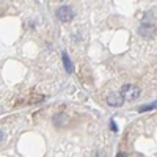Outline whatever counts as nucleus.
<instances>
[{"mask_svg":"<svg viewBox=\"0 0 157 157\" xmlns=\"http://www.w3.org/2000/svg\"><path fill=\"white\" fill-rule=\"evenodd\" d=\"M121 98L123 99H129V101H135L140 96V88L137 85H124L121 88Z\"/></svg>","mask_w":157,"mask_h":157,"instance_id":"f257e3e1","label":"nucleus"},{"mask_svg":"<svg viewBox=\"0 0 157 157\" xmlns=\"http://www.w3.org/2000/svg\"><path fill=\"white\" fill-rule=\"evenodd\" d=\"M57 17L61 22H71L74 19V11L71 6H60L57 10Z\"/></svg>","mask_w":157,"mask_h":157,"instance_id":"f03ea898","label":"nucleus"},{"mask_svg":"<svg viewBox=\"0 0 157 157\" xmlns=\"http://www.w3.org/2000/svg\"><path fill=\"white\" fill-rule=\"evenodd\" d=\"M138 33L141 36H152L155 35V24H151V22H145L138 29Z\"/></svg>","mask_w":157,"mask_h":157,"instance_id":"7ed1b4c3","label":"nucleus"},{"mask_svg":"<svg viewBox=\"0 0 157 157\" xmlns=\"http://www.w3.org/2000/svg\"><path fill=\"white\" fill-rule=\"evenodd\" d=\"M107 104L110 107H121L124 104V99L121 98V94H110L107 98Z\"/></svg>","mask_w":157,"mask_h":157,"instance_id":"20e7f679","label":"nucleus"},{"mask_svg":"<svg viewBox=\"0 0 157 157\" xmlns=\"http://www.w3.org/2000/svg\"><path fill=\"white\" fill-rule=\"evenodd\" d=\"M61 57H63V64H64V69H66V72L72 74V72H74V64H72V61H71L69 55L66 54V52H63Z\"/></svg>","mask_w":157,"mask_h":157,"instance_id":"39448f33","label":"nucleus"},{"mask_svg":"<svg viewBox=\"0 0 157 157\" xmlns=\"http://www.w3.org/2000/svg\"><path fill=\"white\" fill-rule=\"evenodd\" d=\"M149 109H155V102H154V104H149V105H143V107H140L138 112H148Z\"/></svg>","mask_w":157,"mask_h":157,"instance_id":"423d86ee","label":"nucleus"},{"mask_svg":"<svg viewBox=\"0 0 157 157\" xmlns=\"http://www.w3.org/2000/svg\"><path fill=\"white\" fill-rule=\"evenodd\" d=\"M116 157H129V155H127L126 152H118V155H116Z\"/></svg>","mask_w":157,"mask_h":157,"instance_id":"0eeeda50","label":"nucleus"},{"mask_svg":"<svg viewBox=\"0 0 157 157\" xmlns=\"http://www.w3.org/2000/svg\"><path fill=\"white\" fill-rule=\"evenodd\" d=\"M3 135H5V134H3V130H2V129H0V141H2V140H3Z\"/></svg>","mask_w":157,"mask_h":157,"instance_id":"6e6552de","label":"nucleus"},{"mask_svg":"<svg viewBox=\"0 0 157 157\" xmlns=\"http://www.w3.org/2000/svg\"><path fill=\"white\" fill-rule=\"evenodd\" d=\"M110 126H112V130H116V126H115V123H113V121H112V124H110Z\"/></svg>","mask_w":157,"mask_h":157,"instance_id":"1a4fd4ad","label":"nucleus"}]
</instances>
